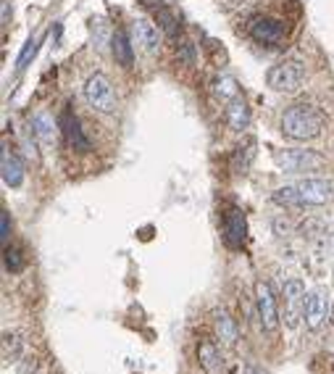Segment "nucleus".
Masks as SVG:
<instances>
[{"mask_svg": "<svg viewBox=\"0 0 334 374\" xmlns=\"http://www.w3.org/2000/svg\"><path fill=\"white\" fill-rule=\"evenodd\" d=\"M324 130V113L316 106L297 103L289 106L282 116V132L289 140H316Z\"/></svg>", "mask_w": 334, "mask_h": 374, "instance_id": "f257e3e1", "label": "nucleus"}, {"mask_svg": "<svg viewBox=\"0 0 334 374\" xmlns=\"http://www.w3.org/2000/svg\"><path fill=\"white\" fill-rule=\"evenodd\" d=\"M111 50L116 64L124 66V69H132V64H134V50H132V40L124 29H119L111 38Z\"/></svg>", "mask_w": 334, "mask_h": 374, "instance_id": "dca6fc26", "label": "nucleus"}, {"mask_svg": "<svg viewBox=\"0 0 334 374\" xmlns=\"http://www.w3.org/2000/svg\"><path fill=\"white\" fill-rule=\"evenodd\" d=\"M245 240H248V219L240 208H229L224 214V243L232 251H240Z\"/></svg>", "mask_w": 334, "mask_h": 374, "instance_id": "9d476101", "label": "nucleus"}, {"mask_svg": "<svg viewBox=\"0 0 334 374\" xmlns=\"http://www.w3.org/2000/svg\"><path fill=\"white\" fill-rule=\"evenodd\" d=\"M3 264H6V269L8 271H21L24 269V256H21L19 248H6V253H3Z\"/></svg>", "mask_w": 334, "mask_h": 374, "instance_id": "b1692460", "label": "nucleus"}, {"mask_svg": "<svg viewBox=\"0 0 334 374\" xmlns=\"http://www.w3.org/2000/svg\"><path fill=\"white\" fill-rule=\"evenodd\" d=\"M329 245H332V251H334V227H332V232H329Z\"/></svg>", "mask_w": 334, "mask_h": 374, "instance_id": "c85d7f7f", "label": "nucleus"}, {"mask_svg": "<svg viewBox=\"0 0 334 374\" xmlns=\"http://www.w3.org/2000/svg\"><path fill=\"white\" fill-rule=\"evenodd\" d=\"M266 79H269L271 90L284 95H295L300 93V87L306 82V66L300 64V61H282V64L271 69Z\"/></svg>", "mask_w": 334, "mask_h": 374, "instance_id": "7ed1b4c3", "label": "nucleus"}, {"mask_svg": "<svg viewBox=\"0 0 334 374\" xmlns=\"http://www.w3.org/2000/svg\"><path fill=\"white\" fill-rule=\"evenodd\" d=\"M271 200L282 208H303V200H300V193H297V185H284L277 187Z\"/></svg>", "mask_w": 334, "mask_h": 374, "instance_id": "4be33fe9", "label": "nucleus"}, {"mask_svg": "<svg viewBox=\"0 0 334 374\" xmlns=\"http://www.w3.org/2000/svg\"><path fill=\"white\" fill-rule=\"evenodd\" d=\"M332 282H334V280H332Z\"/></svg>", "mask_w": 334, "mask_h": 374, "instance_id": "7c9ffc66", "label": "nucleus"}, {"mask_svg": "<svg viewBox=\"0 0 334 374\" xmlns=\"http://www.w3.org/2000/svg\"><path fill=\"white\" fill-rule=\"evenodd\" d=\"M84 101L90 103V108L100 113H113L116 111V93H113V84L105 74H93L84 82Z\"/></svg>", "mask_w": 334, "mask_h": 374, "instance_id": "20e7f679", "label": "nucleus"}, {"mask_svg": "<svg viewBox=\"0 0 334 374\" xmlns=\"http://www.w3.org/2000/svg\"><path fill=\"white\" fill-rule=\"evenodd\" d=\"M274 164L282 171L300 174V171H316V169L324 166V156L306 148H282V150H274Z\"/></svg>", "mask_w": 334, "mask_h": 374, "instance_id": "f03ea898", "label": "nucleus"}, {"mask_svg": "<svg viewBox=\"0 0 334 374\" xmlns=\"http://www.w3.org/2000/svg\"><path fill=\"white\" fill-rule=\"evenodd\" d=\"M134 40L137 45L145 47V53L156 56L158 47H161V27L156 24V19H148V16H137L134 19Z\"/></svg>", "mask_w": 334, "mask_h": 374, "instance_id": "9b49d317", "label": "nucleus"}, {"mask_svg": "<svg viewBox=\"0 0 334 374\" xmlns=\"http://www.w3.org/2000/svg\"><path fill=\"white\" fill-rule=\"evenodd\" d=\"M253 159H255V140L248 137L245 145H237V148H234V159H232L234 171H237V174H245V171L250 169Z\"/></svg>", "mask_w": 334, "mask_h": 374, "instance_id": "412c9836", "label": "nucleus"}, {"mask_svg": "<svg viewBox=\"0 0 334 374\" xmlns=\"http://www.w3.org/2000/svg\"><path fill=\"white\" fill-rule=\"evenodd\" d=\"M297 193H300L303 206H326L334 200V182L326 177H306L297 182Z\"/></svg>", "mask_w": 334, "mask_h": 374, "instance_id": "423d86ee", "label": "nucleus"}, {"mask_svg": "<svg viewBox=\"0 0 334 374\" xmlns=\"http://www.w3.org/2000/svg\"><path fill=\"white\" fill-rule=\"evenodd\" d=\"M214 95L219 98V101H224V103H232L234 98H240V84H237V79H234V76H229V74L216 76Z\"/></svg>", "mask_w": 334, "mask_h": 374, "instance_id": "aec40b11", "label": "nucleus"}, {"mask_svg": "<svg viewBox=\"0 0 334 374\" xmlns=\"http://www.w3.org/2000/svg\"><path fill=\"white\" fill-rule=\"evenodd\" d=\"M255 309H258L260 327L266 329V332H277V327H279V306H277L274 293H271L269 282L260 280L258 285H255Z\"/></svg>", "mask_w": 334, "mask_h": 374, "instance_id": "1a4fd4ad", "label": "nucleus"}, {"mask_svg": "<svg viewBox=\"0 0 334 374\" xmlns=\"http://www.w3.org/2000/svg\"><path fill=\"white\" fill-rule=\"evenodd\" d=\"M8 240H11V214L3 211L0 214V243L8 248Z\"/></svg>", "mask_w": 334, "mask_h": 374, "instance_id": "a878e982", "label": "nucleus"}, {"mask_svg": "<svg viewBox=\"0 0 334 374\" xmlns=\"http://www.w3.org/2000/svg\"><path fill=\"white\" fill-rule=\"evenodd\" d=\"M329 322L334 324V300H332V311H329Z\"/></svg>", "mask_w": 334, "mask_h": 374, "instance_id": "c756f323", "label": "nucleus"}, {"mask_svg": "<svg viewBox=\"0 0 334 374\" xmlns=\"http://www.w3.org/2000/svg\"><path fill=\"white\" fill-rule=\"evenodd\" d=\"M61 132L66 135V142L71 145L74 150H90L93 145H90V140H87V135L82 132V124H79V119H76L74 113L66 108L64 116H61Z\"/></svg>", "mask_w": 334, "mask_h": 374, "instance_id": "4468645a", "label": "nucleus"}, {"mask_svg": "<svg viewBox=\"0 0 334 374\" xmlns=\"http://www.w3.org/2000/svg\"><path fill=\"white\" fill-rule=\"evenodd\" d=\"M153 19H156V24L161 27V32H163L166 38L177 40L179 35H182V24H179V19L174 16V11L166 8V6L153 8Z\"/></svg>", "mask_w": 334, "mask_h": 374, "instance_id": "6ab92c4d", "label": "nucleus"}, {"mask_svg": "<svg viewBox=\"0 0 334 374\" xmlns=\"http://www.w3.org/2000/svg\"><path fill=\"white\" fill-rule=\"evenodd\" d=\"M61 130V122L53 119V113L47 111H35L32 113V135L38 137L42 145H53Z\"/></svg>", "mask_w": 334, "mask_h": 374, "instance_id": "ddd939ff", "label": "nucleus"}, {"mask_svg": "<svg viewBox=\"0 0 334 374\" xmlns=\"http://www.w3.org/2000/svg\"><path fill=\"white\" fill-rule=\"evenodd\" d=\"M248 35H250L258 45L277 47L284 42V38H287V27H284V21L271 19V16H253L250 24H248Z\"/></svg>", "mask_w": 334, "mask_h": 374, "instance_id": "39448f33", "label": "nucleus"}, {"mask_svg": "<svg viewBox=\"0 0 334 374\" xmlns=\"http://www.w3.org/2000/svg\"><path fill=\"white\" fill-rule=\"evenodd\" d=\"M38 50H40V38L38 35H32V38L24 42V47H21L19 58H16V69H27L29 61L38 56Z\"/></svg>", "mask_w": 334, "mask_h": 374, "instance_id": "5701e85b", "label": "nucleus"}, {"mask_svg": "<svg viewBox=\"0 0 334 374\" xmlns=\"http://www.w3.org/2000/svg\"><path fill=\"white\" fill-rule=\"evenodd\" d=\"M329 311H332V300H329V295H326L324 288H316V290H311L308 293V298H306V311H303L306 327L311 329V332H318V329L326 324Z\"/></svg>", "mask_w": 334, "mask_h": 374, "instance_id": "6e6552de", "label": "nucleus"}, {"mask_svg": "<svg viewBox=\"0 0 334 374\" xmlns=\"http://www.w3.org/2000/svg\"><path fill=\"white\" fill-rule=\"evenodd\" d=\"M245 374H269L263 366H258L255 361H248V366H245Z\"/></svg>", "mask_w": 334, "mask_h": 374, "instance_id": "cd10ccee", "label": "nucleus"}, {"mask_svg": "<svg viewBox=\"0 0 334 374\" xmlns=\"http://www.w3.org/2000/svg\"><path fill=\"white\" fill-rule=\"evenodd\" d=\"M177 53H179V58H182L185 64H195V47H192V42H182Z\"/></svg>", "mask_w": 334, "mask_h": 374, "instance_id": "bb28decb", "label": "nucleus"}, {"mask_svg": "<svg viewBox=\"0 0 334 374\" xmlns=\"http://www.w3.org/2000/svg\"><path fill=\"white\" fill-rule=\"evenodd\" d=\"M214 329H216V337H219L221 343H226V346H234V343H237V324H234V319L224 309L214 311Z\"/></svg>", "mask_w": 334, "mask_h": 374, "instance_id": "a211bd4d", "label": "nucleus"}, {"mask_svg": "<svg viewBox=\"0 0 334 374\" xmlns=\"http://www.w3.org/2000/svg\"><path fill=\"white\" fill-rule=\"evenodd\" d=\"M226 124H229L234 132H245L250 127V108H248L245 101L234 98L232 103H226Z\"/></svg>", "mask_w": 334, "mask_h": 374, "instance_id": "f3484780", "label": "nucleus"}, {"mask_svg": "<svg viewBox=\"0 0 334 374\" xmlns=\"http://www.w3.org/2000/svg\"><path fill=\"white\" fill-rule=\"evenodd\" d=\"M197 361H200V369L205 374H224V356L219 346L211 340H203L197 346Z\"/></svg>", "mask_w": 334, "mask_h": 374, "instance_id": "2eb2a0df", "label": "nucleus"}, {"mask_svg": "<svg viewBox=\"0 0 334 374\" xmlns=\"http://www.w3.org/2000/svg\"><path fill=\"white\" fill-rule=\"evenodd\" d=\"M282 298H284V322H287V327H295L300 317H303V311H306V285L292 277L282 285Z\"/></svg>", "mask_w": 334, "mask_h": 374, "instance_id": "0eeeda50", "label": "nucleus"}, {"mask_svg": "<svg viewBox=\"0 0 334 374\" xmlns=\"http://www.w3.org/2000/svg\"><path fill=\"white\" fill-rule=\"evenodd\" d=\"M0 174H3V182L6 187H21L24 185V166H21L19 156L8 148V145H3V153H0Z\"/></svg>", "mask_w": 334, "mask_h": 374, "instance_id": "f8f14e48", "label": "nucleus"}, {"mask_svg": "<svg viewBox=\"0 0 334 374\" xmlns=\"http://www.w3.org/2000/svg\"><path fill=\"white\" fill-rule=\"evenodd\" d=\"M93 38H95V47H105L108 42V29H105V21L103 19H93Z\"/></svg>", "mask_w": 334, "mask_h": 374, "instance_id": "393cba45", "label": "nucleus"}]
</instances>
